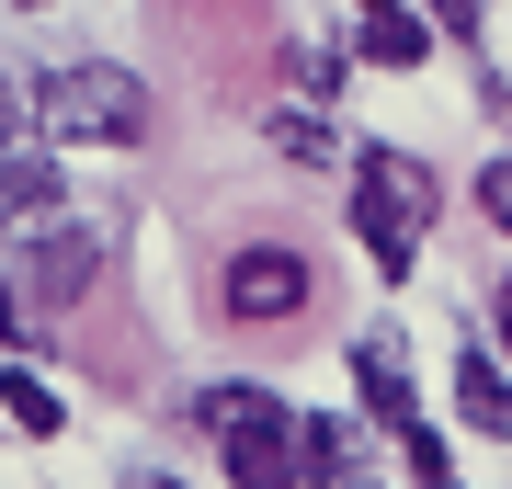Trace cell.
Wrapping results in <instances>:
<instances>
[{
	"instance_id": "cell-1",
	"label": "cell",
	"mask_w": 512,
	"mask_h": 489,
	"mask_svg": "<svg viewBox=\"0 0 512 489\" xmlns=\"http://www.w3.org/2000/svg\"><path fill=\"white\" fill-rule=\"evenodd\" d=\"M194 433H217L228 489H296V478H308V421H296L274 387H205Z\"/></svg>"
},
{
	"instance_id": "cell-2",
	"label": "cell",
	"mask_w": 512,
	"mask_h": 489,
	"mask_svg": "<svg viewBox=\"0 0 512 489\" xmlns=\"http://www.w3.org/2000/svg\"><path fill=\"white\" fill-rule=\"evenodd\" d=\"M35 126L80 137V148H137L148 137V91H137V69H114V57H69V69L35 80Z\"/></svg>"
},
{
	"instance_id": "cell-3",
	"label": "cell",
	"mask_w": 512,
	"mask_h": 489,
	"mask_svg": "<svg viewBox=\"0 0 512 489\" xmlns=\"http://www.w3.org/2000/svg\"><path fill=\"white\" fill-rule=\"evenodd\" d=\"M421 228H433V171L399 160V148H365V171H353V239H365V262L387 285L421 262Z\"/></svg>"
},
{
	"instance_id": "cell-4",
	"label": "cell",
	"mask_w": 512,
	"mask_h": 489,
	"mask_svg": "<svg viewBox=\"0 0 512 489\" xmlns=\"http://www.w3.org/2000/svg\"><path fill=\"white\" fill-rule=\"evenodd\" d=\"M308 296H319V273H308V251H285V239H251V251H228V273H217V308L239 330L308 319Z\"/></svg>"
},
{
	"instance_id": "cell-5",
	"label": "cell",
	"mask_w": 512,
	"mask_h": 489,
	"mask_svg": "<svg viewBox=\"0 0 512 489\" xmlns=\"http://www.w3.org/2000/svg\"><path fill=\"white\" fill-rule=\"evenodd\" d=\"M12 262H23V296H35V308H69V296H92V273H103V228L35 217V239H12Z\"/></svg>"
},
{
	"instance_id": "cell-6",
	"label": "cell",
	"mask_w": 512,
	"mask_h": 489,
	"mask_svg": "<svg viewBox=\"0 0 512 489\" xmlns=\"http://www.w3.org/2000/svg\"><path fill=\"white\" fill-rule=\"evenodd\" d=\"M353 12H365V57L376 69H421L433 57V12L421 0H353Z\"/></svg>"
},
{
	"instance_id": "cell-7",
	"label": "cell",
	"mask_w": 512,
	"mask_h": 489,
	"mask_svg": "<svg viewBox=\"0 0 512 489\" xmlns=\"http://www.w3.org/2000/svg\"><path fill=\"white\" fill-rule=\"evenodd\" d=\"M353 387H365V421H376V433L421 421V410H410V364H399V342H376V330L353 342Z\"/></svg>"
},
{
	"instance_id": "cell-8",
	"label": "cell",
	"mask_w": 512,
	"mask_h": 489,
	"mask_svg": "<svg viewBox=\"0 0 512 489\" xmlns=\"http://www.w3.org/2000/svg\"><path fill=\"white\" fill-rule=\"evenodd\" d=\"M57 217V160L46 148H0V228H35Z\"/></svg>"
},
{
	"instance_id": "cell-9",
	"label": "cell",
	"mask_w": 512,
	"mask_h": 489,
	"mask_svg": "<svg viewBox=\"0 0 512 489\" xmlns=\"http://www.w3.org/2000/svg\"><path fill=\"white\" fill-rule=\"evenodd\" d=\"M456 410H467V433H490V444L512 433V376H501L490 353H467V364H456Z\"/></svg>"
},
{
	"instance_id": "cell-10",
	"label": "cell",
	"mask_w": 512,
	"mask_h": 489,
	"mask_svg": "<svg viewBox=\"0 0 512 489\" xmlns=\"http://www.w3.org/2000/svg\"><path fill=\"white\" fill-rule=\"evenodd\" d=\"M262 137H274V160H296V171H319L330 148H342V137H330V114H319V103H285V114H274Z\"/></svg>"
},
{
	"instance_id": "cell-11",
	"label": "cell",
	"mask_w": 512,
	"mask_h": 489,
	"mask_svg": "<svg viewBox=\"0 0 512 489\" xmlns=\"http://www.w3.org/2000/svg\"><path fill=\"white\" fill-rule=\"evenodd\" d=\"M0 410H12V421H23V433H35V444L57 433V421H69V410H57V387H46V376H23V364H12V376H0Z\"/></svg>"
},
{
	"instance_id": "cell-12",
	"label": "cell",
	"mask_w": 512,
	"mask_h": 489,
	"mask_svg": "<svg viewBox=\"0 0 512 489\" xmlns=\"http://www.w3.org/2000/svg\"><path fill=\"white\" fill-rule=\"evenodd\" d=\"M285 91L330 103V91H342V57H330V46H285Z\"/></svg>"
},
{
	"instance_id": "cell-13",
	"label": "cell",
	"mask_w": 512,
	"mask_h": 489,
	"mask_svg": "<svg viewBox=\"0 0 512 489\" xmlns=\"http://www.w3.org/2000/svg\"><path fill=\"white\" fill-rule=\"evenodd\" d=\"M353 467V433H342V421H319L308 410V478H342Z\"/></svg>"
},
{
	"instance_id": "cell-14",
	"label": "cell",
	"mask_w": 512,
	"mask_h": 489,
	"mask_svg": "<svg viewBox=\"0 0 512 489\" xmlns=\"http://www.w3.org/2000/svg\"><path fill=\"white\" fill-rule=\"evenodd\" d=\"M478 217L512 239V160H490V171H478Z\"/></svg>"
},
{
	"instance_id": "cell-15",
	"label": "cell",
	"mask_w": 512,
	"mask_h": 489,
	"mask_svg": "<svg viewBox=\"0 0 512 489\" xmlns=\"http://www.w3.org/2000/svg\"><path fill=\"white\" fill-rule=\"evenodd\" d=\"M23 114H35V91H23L12 69H0V148H12V137H23Z\"/></svg>"
},
{
	"instance_id": "cell-16",
	"label": "cell",
	"mask_w": 512,
	"mask_h": 489,
	"mask_svg": "<svg viewBox=\"0 0 512 489\" xmlns=\"http://www.w3.org/2000/svg\"><path fill=\"white\" fill-rule=\"evenodd\" d=\"M421 12H433L444 35H478V0H421Z\"/></svg>"
},
{
	"instance_id": "cell-17",
	"label": "cell",
	"mask_w": 512,
	"mask_h": 489,
	"mask_svg": "<svg viewBox=\"0 0 512 489\" xmlns=\"http://www.w3.org/2000/svg\"><path fill=\"white\" fill-rule=\"evenodd\" d=\"M490 330H501V353H512V273L490 285Z\"/></svg>"
},
{
	"instance_id": "cell-18",
	"label": "cell",
	"mask_w": 512,
	"mask_h": 489,
	"mask_svg": "<svg viewBox=\"0 0 512 489\" xmlns=\"http://www.w3.org/2000/svg\"><path fill=\"white\" fill-rule=\"evenodd\" d=\"M0 342H23V296H12V273H0Z\"/></svg>"
},
{
	"instance_id": "cell-19",
	"label": "cell",
	"mask_w": 512,
	"mask_h": 489,
	"mask_svg": "<svg viewBox=\"0 0 512 489\" xmlns=\"http://www.w3.org/2000/svg\"><path fill=\"white\" fill-rule=\"evenodd\" d=\"M330 489H365V478H330Z\"/></svg>"
},
{
	"instance_id": "cell-20",
	"label": "cell",
	"mask_w": 512,
	"mask_h": 489,
	"mask_svg": "<svg viewBox=\"0 0 512 489\" xmlns=\"http://www.w3.org/2000/svg\"><path fill=\"white\" fill-rule=\"evenodd\" d=\"M137 489H171V478H137Z\"/></svg>"
},
{
	"instance_id": "cell-21",
	"label": "cell",
	"mask_w": 512,
	"mask_h": 489,
	"mask_svg": "<svg viewBox=\"0 0 512 489\" xmlns=\"http://www.w3.org/2000/svg\"><path fill=\"white\" fill-rule=\"evenodd\" d=\"M433 489H456V478H433Z\"/></svg>"
}]
</instances>
